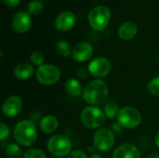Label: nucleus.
Instances as JSON below:
<instances>
[{
  "label": "nucleus",
  "instance_id": "nucleus-25",
  "mask_svg": "<svg viewBox=\"0 0 159 158\" xmlns=\"http://www.w3.org/2000/svg\"><path fill=\"white\" fill-rule=\"evenodd\" d=\"M30 60L32 61V63H34V65L36 66H41L43 65V62H44V56L41 52L39 51H34L31 54L30 56Z\"/></svg>",
  "mask_w": 159,
  "mask_h": 158
},
{
  "label": "nucleus",
  "instance_id": "nucleus-19",
  "mask_svg": "<svg viewBox=\"0 0 159 158\" xmlns=\"http://www.w3.org/2000/svg\"><path fill=\"white\" fill-rule=\"evenodd\" d=\"M118 103L116 100L111 99L109 101L106 102L105 105H104V115L112 119L116 116H117L118 115Z\"/></svg>",
  "mask_w": 159,
  "mask_h": 158
},
{
  "label": "nucleus",
  "instance_id": "nucleus-32",
  "mask_svg": "<svg viewBox=\"0 0 159 158\" xmlns=\"http://www.w3.org/2000/svg\"><path fill=\"white\" fill-rule=\"evenodd\" d=\"M148 158H159V155H157V154H153L151 156H149Z\"/></svg>",
  "mask_w": 159,
  "mask_h": 158
},
{
  "label": "nucleus",
  "instance_id": "nucleus-22",
  "mask_svg": "<svg viewBox=\"0 0 159 158\" xmlns=\"http://www.w3.org/2000/svg\"><path fill=\"white\" fill-rule=\"evenodd\" d=\"M7 155L10 158H20L21 156V150L20 146L16 143H10L7 145L6 149Z\"/></svg>",
  "mask_w": 159,
  "mask_h": 158
},
{
  "label": "nucleus",
  "instance_id": "nucleus-14",
  "mask_svg": "<svg viewBox=\"0 0 159 158\" xmlns=\"http://www.w3.org/2000/svg\"><path fill=\"white\" fill-rule=\"evenodd\" d=\"M112 158H141V153L134 144L124 143L115 150Z\"/></svg>",
  "mask_w": 159,
  "mask_h": 158
},
{
  "label": "nucleus",
  "instance_id": "nucleus-9",
  "mask_svg": "<svg viewBox=\"0 0 159 158\" xmlns=\"http://www.w3.org/2000/svg\"><path fill=\"white\" fill-rule=\"evenodd\" d=\"M111 62L108 59L104 57H98L91 61L89 64V73L97 78L105 77L111 72Z\"/></svg>",
  "mask_w": 159,
  "mask_h": 158
},
{
  "label": "nucleus",
  "instance_id": "nucleus-16",
  "mask_svg": "<svg viewBox=\"0 0 159 158\" xmlns=\"http://www.w3.org/2000/svg\"><path fill=\"white\" fill-rule=\"evenodd\" d=\"M39 127L41 130L45 133H52L59 127L58 119L53 115H47L43 117L40 121Z\"/></svg>",
  "mask_w": 159,
  "mask_h": 158
},
{
  "label": "nucleus",
  "instance_id": "nucleus-11",
  "mask_svg": "<svg viewBox=\"0 0 159 158\" xmlns=\"http://www.w3.org/2000/svg\"><path fill=\"white\" fill-rule=\"evenodd\" d=\"M93 54V47L89 42H80L75 46L72 50V58L78 61L84 62L89 61Z\"/></svg>",
  "mask_w": 159,
  "mask_h": 158
},
{
  "label": "nucleus",
  "instance_id": "nucleus-17",
  "mask_svg": "<svg viewBox=\"0 0 159 158\" xmlns=\"http://www.w3.org/2000/svg\"><path fill=\"white\" fill-rule=\"evenodd\" d=\"M34 73V68L31 64L23 62L17 65L14 70V75L19 80H26L32 76Z\"/></svg>",
  "mask_w": 159,
  "mask_h": 158
},
{
  "label": "nucleus",
  "instance_id": "nucleus-7",
  "mask_svg": "<svg viewBox=\"0 0 159 158\" xmlns=\"http://www.w3.org/2000/svg\"><path fill=\"white\" fill-rule=\"evenodd\" d=\"M61 77L60 69L52 64H43L36 71V79L45 86H50L59 81Z\"/></svg>",
  "mask_w": 159,
  "mask_h": 158
},
{
  "label": "nucleus",
  "instance_id": "nucleus-31",
  "mask_svg": "<svg viewBox=\"0 0 159 158\" xmlns=\"http://www.w3.org/2000/svg\"><path fill=\"white\" fill-rule=\"evenodd\" d=\"M155 143H156V145L159 148V132L157 134V136L155 138Z\"/></svg>",
  "mask_w": 159,
  "mask_h": 158
},
{
  "label": "nucleus",
  "instance_id": "nucleus-18",
  "mask_svg": "<svg viewBox=\"0 0 159 158\" xmlns=\"http://www.w3.org/2000/svg\"><path fill=\"white\" fill-rule=\"evenodd\" d=\"M65 90L72 97H79L83 94L81 83L75 78H69L65 82Z\"/></svg>",
  "mask_w": 159,
  "mask_h": 158
},
{
  "label": "nucleus",
  "instance_id": "nucleus-15",
  "mask_svg": "<svg viewBox=\"0 0 159 158\" xmlns=\"http://www.w3.org/2000/svg\"><path fill=\"white\" fill-rule=\"evenodd\" d=\"M138 28L137 25L132 21H127L122 23L117 30L118 36L123 40H130L137 34Z\"/></svg>",
  "mask_w": 159,
  "mask_h": 158
},
{
  "label": "nucleus",
  "instance_id": "nucleus-24",
  "mask_svg": "<svg viewBox=\"0 0 159 158\" xmlns=\"http://www.w3.org/2000/svg\"><path fill=\"white\" fill-rule=\"evenodd\" d=\"M23 158H47L45 153L39 149H30L23 155Z\"/></svg>",
  "mask_w": 159,
  "mask_h": 158
},
{
  "label": "nucleus",
  "instance_id": "nucleus-3",
  "mask_svg": "<svg viewBox=\"0 0 159 158\" xmlns=\"http://www.w3.org/2000/svg\"><path fill=\"white\" fill-rule=\"evenodd\" d=\"M80 119L87 129H95L102 127L105 122V115L96 106H88L82 111Z\"/></svg>",
  "mask_w": 159,
  "mask_h": 158
},
{
  "label": "nucleus",
  "instance_id": "nucleus-33",
  "mask_svg": "<svg viewBox=\"0 0 159 158\" xmlns=\"http://www.w3.org/2000/svg\"><path fill=\"white\" fill-rule=\"evenodd\" d=\"M158 61H159V57H158Z\"/></svg>",
  "mask_w": 159,
  "mask_h": 158
},
{
  "label": "nucleus",
  "instance_id": "nucleus-1",
  "mask_svg": "<svg viewBox=\"0 0 159 158\" xmlns=\"http://www.w3.org/2000/svg\"><path fill=\"white\" fill-rule=\"evenodd\" d=\"M109 93L107 84L102 79H95L89 82L83 89V99L91 105L103 103Z\"/></svg>",
  "mask_w": 159,
  "mask_h": 158
},
{
  "label": "nucleus",
  "instance_id": "nucleus-2",
  "mask_svg": "<svg viewBox=\"0 0 159 158\" xmlns=\"http://www.w3.org/2000/svg\"><path fill=\"white\" fill-rule=\"evenodd\" d=\"M13 134L16 142L24 147L33 145L37 139L36 127L31 120H22L17 123L14 128Z\"/></svg>",
  "mask_w": 159,
  "mask_h": 158
},
{
  "label": "nucleus",
  "instance_id": "nucleus-23",
  "mask_svg": "<svg viewBox=\"0 0 159 158\" xmlns=\"http://www.w3.org/2000/svg\"><path fill=\"white\" fill-rule=\"evenodd\" d=\"M147 90L154 96H159V76L153 78L147 86Z\"/></svg>",
  "mask_w": 159,
  "mask_h": 158
},
{
  "label": "nucleus",
  "instance_id": "nucleus-26",
  "mask_svg": "<svg viewBox=\"0 0 159 158\" xmlns=\"http://www.w3.org/2000/svg\"><path fill=\"white\" fill-rule=\"evenodd\" d=\"M9 135V129L8 127L4 124V123H1L0 124V140L1 141H4L6 140Z\"/></svg>",
  "mask_w": 159,
  "mask_h": 158
},
{
  "label": "nucleus",
  "instance_id": "nucleus-21",
  "mask_svg": "<svg viewBox=\"0 0 159 158\" xmlns=\"http://www.w3.org/2000/svg\"><path fill=\"white\" fill-rule=\"evenodd\" d=\"M44 4L40 0H34L28 4V12L33 15H37L42 12Z\"/></svg>",
  "mask_w": 159,
  "mask_h": 158
},
{
  "label": "nucleus",
  "instance_id": "nucleus-29",
  "mask_svg": "<svg viewBox=\"0 0 159 158\" xmlns=\"http://www.w3.org/2000/svg\"><path fill=\"white\" fill-rule=\"evenodd\" d=\"M88 72H89V71H88ZM88 72H87L84 68H80V69L77 71L76 74H77V76H78L79 78L84 79V78H86V77H87V75H88Z\"/></svg>",
  "mask_w": 159,
  "mask_h": 158
},
{
  "label": "nucleus",
  "instance_id": "nucleus-6",
  "mask_svg": "<svg viewBox=\"0 0 159 158\" xmlns=\"http://www.w3.org/2000/svg\"><path fill=\"white\" fill-rule=\"evenodd\" d=\"M71 149L72 142L64 135H55L48 141V150L55 156H66L70 155Z\"/></svg>",
  "mask_w": 159,
  "mask_h": 158
},
{
  "label": "nucleus",
  "instance_id": "nucleus-8",
  "mask_svg": "<svg viewBox=\"0 0 159 158\" xmlns=\"http://www.w3.org/2000/svg\"><path fill=\"white\" fill-rule=\"evenodd\" d=\"M116 138L113 131L109 129H100L96 131L93 142L97 150L101 152H108L115 144Z\"/></svg>",
  "mask_w": 159,
  "mask_h": 158
},
{
  "label": "nucleus",
  "instance_id": "nucleus-12",
  "mask_svg": "<svg viewBox=\"0 0 159 158\" xmlns=\"http://www.w3.org/2000/svg\"><path fill=\"white\" fill-rule=\"evenodd\" d=\"M22 109V101L19 96L13 95L6 99L3 103L2 110L6 116L14 117L18 115Z\"/></svg>",
  "mask_w": 159,
  "mask_h": 158
},
{
  "label": "nucleus",
  "instance_id": "nucleus-13",
  "mask_svg": "<svg viewBox=\"0 0 159 158\" xmlns=\"http://www.w3.org/2000/svg\"><path fill=\"white\" fill-rule=\"evenodd\" d=\"M75 23V15L70 11L65 10L60 13L55 20V26L59 31L65 32L70 30Z\"/></svg>",
  "mask_w": 159,
  "mask_h": 158
},
{
  "label": "nucleus",
  "instance_id": "nucleus-27",
  "mask_svg": "<svg viewBox=\"0 0 159 158\" xmlns=\"http://www.w3.org/2000/svg\"><path fill=\"white\" fill-rule=\"evenodd\" d=\"M67 158H88V156H87V155L83 151L75 150V151L71 152Z\"/></svg>",
  "mask_w": 159,
  "mask_h": 158
},
{
  "label": "nucleus",
  "instance_id": "nucleus-30",
  "mask_svg": "<svg viewBox=\"0 0 159 158\" xmlns=\"http://www.w3.org/2000/svg\"><path fill=\"white\" fill-rule=\"evenodd\" d=\"M90 158H103V156L100 153H94V154L91 155Z\"/></svg>",
  "mask_w": 159,
  "mask_h": 158
},
{
  "label": "nucleus",
  "instance_id": "nucleus-28",
  "mask_svg": "<svg viewBox=\"0 0 159 158\" xmlns=\"http://www.w3.org/2000/svg\"><path fill=\"white\" fill-rule=\"evenodd\" d=\"M4 2L7 7H17L20 4V0H4Z\"/></svg>",
  "mask_w": 159,
  "mask_h": 158
},
{
  "label": "nucleus",
  "instance_id": "nucleus-10",
  "mask_svg": "<svg viewBox=\"0 0 159 158\" xmlns=\"http://www.w3.org/2000/svg\"><path fill=\"white\" fill-rule=\"evenodd\" d=\"M32 25V19L29 12L19 11L12 19V27L15 32L19 34L26 33L30 30Z\"/></svg>",
  "mask_w": 159,
  "mask_h": 158
},
{
  "label": "nucleus",
  "instance_id": "nucleus-4",
  "mask_svg": "<svg viewBox=\"0 0 159 158\" xmlns=\"http://www.w3.org/2000/svg\"><path fill=\"white\" fill-rule=\"evenodd\" d=\"M110 9L105 6H97L89 13V25L96 31L104 30L110 21Z\"/></svg>",
  "mask_w": 159,
  "mask_h": 158
},
{
  "label": "nucleus",
  "instance_id": "nucleus-5",
  "mask_svg": "<svg viewBox=\"0 0 159 158\" xmlns=\"http://www.w3.org/2000/svg\"><path fill=\"white\" fill-rule=\"evenodd\" d=\"M116 119H117V124L119 125V127L131 129L137 128L141 124L142 115L134 107L127 106L119 110Z\"/></svg>",
  "mask_w": 159,
  "mask_h": 158
},
{
  "label": "nucleus",
  "instance_id": "nucleus-20",
  "mask_svg": "<svg viewBox=\"0 0 159 158\" xmlns=\"http://www.w3.org/2000/svg\"><path fill=\"white\" fill-rule=\"evenodd\" d=\"M56 50L58 54H60L62 57H68L70 54H72L70 44L65 40H60L56 44Z\"/></svg>",
  "mask_w": 159,
  "mask_h": 158
}]
</instances>
